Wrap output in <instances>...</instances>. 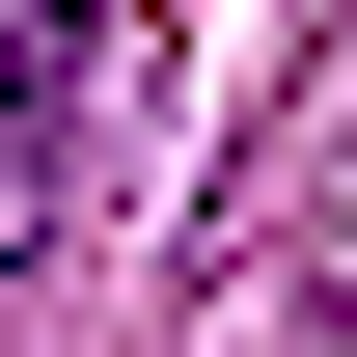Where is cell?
<instances>
[{
    "label": "cell",
    "instance_id": "obj_1",
    "mask_svg": "<svg viewBox=\"0 0 357 357\" xmlns=\"http://www.w3.org/2000/svg\"><path fill=\"white\" fill-rule=\"evenodd\" d=\"M110 110H137V28H110V0H0V303L55 275V220H83V165H110Z\"/></svg>",
    "mask_w": 357,
    "mask_h": 357
},
{
    "label": "cell",
    "instance_id": "obj_2",
    "mask_svg": "<svg viewBox=\"0 0 357 357\" xmlns=\"http://www.w3.org/2000/svg\"><path fill=\"white\" fill-rule=\"evenodd\" d=\"M275 303H303V330H357V110L303 137V220H275Z\"/></svg>",
    "mask_w": 357,
    "mask_h": 357
}]
</instances>
